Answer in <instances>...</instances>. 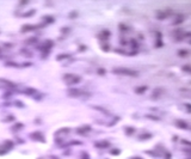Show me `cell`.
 I'll list each match as a JSON object with an SVG mask.
<instances>
[{
	"instance_id": "1",
	"label": "cell",
	"mask_w": 191,
	"mask_h": 159,
	"mask_svg": "<svg viewBox=\"0 0 191 159\" xmlns=\"http://www.w3.org/2000/svg\"><path fill=\"white\" fill-rule=\"evenodd\" d=\"M116 73H121V74H126V75H136V72L130 71V69H124V68H120V69H115Z\"/></svg>"
},
{
	"instance_id": "2",
	"label": "cell",
	"mask_w": 191,
	"mask_h": 159,
	"mask_svg": "<svg viewBox=\"0 0 191 159\" xmlns=\"http://www.w3.org/2000/svg\"><path fill=\"white\" fill-rule=\"evenodd\" d=\"M158 15H159V16H158V18H159V19L166 18V13H165V12H158Z\"/></svg>"
},
{
	"instance_id": "3",
	"label": "cell",
	"mask_w": 191,
	"mask_h": 159,
	"mask_svg": "<svg viewBox=\"0 0 191 159\" xmlns=\"http://www.w3.org/2000/svg\"><path fill=\"white\" fill-rule=\"evenodd\" d=\"M179 55H180V56H182V55H183V56L186 55V52H185V50H183V52L180 50V52H179Z\"/></svg>"
}]
</instances>
